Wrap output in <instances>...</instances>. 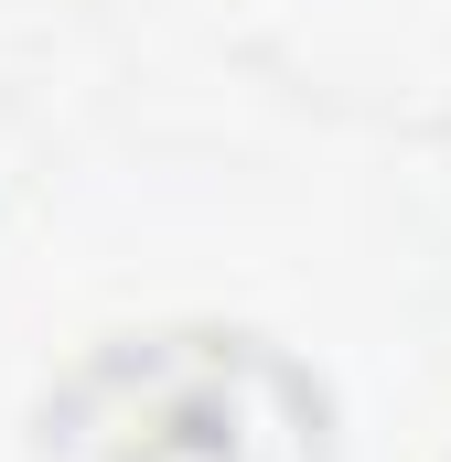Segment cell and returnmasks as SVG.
<instances>
[{"instance_id":"6da1fadb","label":"cell","mask_w":451,"mask_h":462,"mask_svg":"<svg viewBox=\"0 0 451 462\" xmlns=\"http://www.w3.org/2000/svg\"><path fill=\"white\" fill-rule=\"evenodd\" d=\"M43 430L108 462H323V398L247 334H129L65 376Z\"/></svg>"}]
</instances>
